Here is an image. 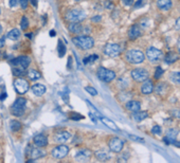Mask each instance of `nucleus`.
<instances>
[{"instance_id": "61", "label": "nucleus", "mask_w": 180, "mask_h": 163, "mask_svg": "<svg viewBox=\"0 0 180 163\" xmlns=\"http://www.w3.org/2000/svg\"><path fill=\"white\" fill-rule=\"evenodd\" d=\"M75 1H79V0H75Z\"/></svg>"}, {"instance_id": "6", "label": "nucleus", "mask_w": 180, "mask_h": 163, "mask_svg": "<svg viewBox=\"0 0 180 163\" xmlns=\"http://www.w3.org/2000/svg\"><path fill=\"white\" fill-rule=\"evenodd\" d=\"M146 57L148 58V61L150 63H158L162 59L163 57V53L160 50H158L157 48L154 47H150L146 50Z\"/></svg>"}, {"instance_id": "25", "label": "nucleus", "mask_w": 180, "mask_h": 163, "mask_svg": "<svg viewBox=\"0 0 180 163\" xmlns=\"http://www.w3.org/2000/svg\"><path fill=\"white\" fill-rule=\"evenodd\" d=\"M94 155H96V158H98L99 160H101V161H107V160H109L110 157H111L109 155V153H108V151H106V150H104V149H101V150L96 151V153H94Z\"/></svg>"}, {"instance_id": "8", "label": "nucleus", "mask_w": 180, "mask_h": 163, "mask_svg": "<svg viewBox=\"0 0 180 163\" xmlns=\"http://www.w3.org/2000/svg\"><path fill=\"white\" fill-rule=\"evenodd\" d=\"M14 87H15V90L19 93V94H24L27 91L30 89V85H29V82L27 79H16L14 81Z\"/></svg>"}, {"instance_id": "43", "label": "nucleus", "mask_w": 180, "mask_h": 163, "mask_svg": "<svg viewBox=\"0 0 180 163\" xmlns=\"http://www.w3.org/2000/svg\"><path fill=\"white\" fill-rule=\"evenodd\" d=\"M122 2H123V4L127 5V7H129V5H133V2H135V0H122Z\"/></svg>"}, {"instance_id": "17", "label": "nucleus", "mask_w": 180, "mask_h": 163, "mask_svg": "<svg viewBox=\"0 0 180 163\" xmlns=\"http://www.w3.org/2000/svg\"><path fill=\"white\" fill-rule=\"evenodd\" d=\"M33 142L37 147H44L48 145V138L44 135H37L34 137Z\"/></svg>"}, {"instance_id": "38", "label": "nucleus", "mask_w": 180, "mask_h": 163, "mask_svg": "<svg viewBox=\"0 0 180 163\" xmlns=\"http://www.w3.org/2000/svg\"><path fill=\"white\" fill-rule=\"evenodd\" d=\"M70 119L73 120V121H79V120L84 119V116H83L82 114L76 113V112H72V113L70 114Z\"/></svg>"}, {"instance_id": "35", "label": "nucleus", "mask_w": 180, "mask_h": 163, "mask_svg": "<svg viewBox=\"0 0 180 163\" xmlns=\"http://www.w3.org/2000/svg\"><path fill=\"white\" fill-rule=\"evenodd\" d=\"M166 87H167V85H166L165 83H159L156 87L157 94H161L162 96V94H163V91L166 90Z\"/></svg>"}, {"instance_id": "54", "label": "nucleus", "mask_w": 180, "mask_h": 163, "mask_svg": "<svg viewBox=\"0 0 180 163\" xmlns=\"http://www.w3.org/2000/svg\"><path fill=\"white\" fill-rule=\"evenodd\" d=\"M32 36H33L32 33H29V34H26V37H28L29 39H32Z\"/></svg>"}, {"instance_id": "11", "label": "nucleus", "mask_w": 180, "mask_h": 163, "mask_svg": "<svg viewBox=\"0 0 180 163\" xmlns=\"http://www.w3.org/2000/svg\"><path fill=\"white\" fill-rule=\"evenodd\" d=\"M108 146H109L110 150L113 151V153H120L123 149L124 142L119 138H112L109 141V143H108Z\"/></svg>"}, {"instance_id": "14", "label": "nucleus", "mask_w": 180, "mask_h": 163, "mask_svg": "<svg viewBox=\"0 0 180 163\" xmlns=\"http://www.w3.org/2000/svg\"><path fill=\"white\" fill-rule=\"evenodd\" d=\"M92 156V151L89 150V149H81L75 154V159L77 161H81V162H84V161H88L89 159L91 158Z\"/></svg>"}, {"instance_id": "13", "label": "nucleus", "mask_w": 180, "mask_h": 163, "mask_svg": "<svg viewBox=\"0 0 180 163\" xmlns=\"http://www.w3.org/2000/svg\"><path fill=\"white\" fill-rule=\"evenodd\" d=\"M177 135H178V129H176V128H170L166 131L165 137L163 138L164 143H166V144H174L176 141Z\"/></svg>"}, {"instance_id": "22", "label": "nucleus", "mask_w": 180, "mask_h": 163, "mask_svg": "<svg viewBox=\"0 0 180 163\" xmlns=\"http://www.w3.org/2000/svg\"><path fill=\"white\" fill-rule=\"evenodd\" d=\"M157 7H159L161 11H168L172 7V1L171 0H158Z\"/></svg>"}, {"instance_id": "39", "label": "nucleus", "mask_w": 180, "mask_h": 163, "mask_svg": "<svg viewBox=\"0 0 180 163\" xmlns=\"http://www.w3.org/2000/svg\"><path fill=\"white\" fill-rule=\"evenodd\" d=\"M85 90L87 91V92L89 93V94H91V96H98V91L96 90V89L93 88V87H90V86H87L85 87Z\"/></svg>"}, {"instance_id": "51", "label": "nucleus", "mask_w": 180, "mask_h": 163, "mask_svg": "<svg viewBox=\"0 0 180 163\" xmlns=\"http://www.w3.org/2000/svg\"><path fill=\"white\" fill-rule=\"evenodd\" d=\"M173 114L175 116H177V118H180V110H174Z\"/></svg>"}, {"instance_id": "49", "label": "nucleus", "mask_w": 180, "mask_h": 163, "mask_svg": "<svg viewBox=\"0 0 180 163\" xmlns=\"http://www.w3.org/2000/svg\"><path fill=\"white\" fill-rule=\"evenodd\" d=\"M4 44H5V40H4V38H0V49L1 48H3L4 47Z\"/></svg>"}, {"instance_id": "23", "label": "nucleus", "mask_w": 180, "mask_h": 163, "mask_svg": "<svg viewBox=\"0 0 180 163\" xmlns=\"http://www.w3.org/2000/svg\"><path fill=\"white\" fill-rule=\"evenodd\" d=\"M178 59H179V55H178V53H176V52H168L167 54H166L165 58H164V61H165L166 64H174L175 61H177Z\"/></svg>"}, {"instance_id": "21", "label": "nucleus", "mask_w": 180, "mask_h": 163, "mask_svg": "<svg viewBox=\"0 0 180 163\" xmlns=\"http://www.w3.org/2000/svg\"><path fill=\"white\" fill-rule=\"evenodd\" d=\"M125 107L131 112H135V111H138V110L141 109V104L137 101H128L126 102L125 104Z\"/></svg>"}, {"instance_id": "59", "label": "nucleus", "mask_w": 180, "mask_h": 163, "mask_svg": "<svg viewBox=\"0 0 180 163\" xmlns=\"http://www.w3.org/2000/svg\"><path fill=\"white\" fill-rule=\"evenodd\" d=\"M0 57H1V53H0Z\"/></svg>"}, {"instance_id": "56", "label": "nucleus", "mask_w": 180, "mask_h": 163, "mask_svg": "<svg viewBox=\"0 0 180 163\" xmlns=\"http://www.w3.org/2000/svg\"><path fill=\"white\" fill-rule=\"evenodd\" d=\"M174 145H175V146H177V147H180V141H179V142H176V141H175Z\"/></svg>"}, {"instance_id": "24", "label": "nucleus", "mask_w": 180, "mask_h": 163, "mask_svg": "<svg viewBox=\"0 0 180 163\" xmlns=\"http://www.w3.org/2000/svg\"><path fill=\"white\" fill-rule=\"evenodd\" d=\"M147 116H148L147 111H140V110H138V111L133 112V119L135 120L136 122H141V121H143L144 119H146Z\"/></svg>"}, {"instance_id": "45", "label": "nucleus", "mask_w": 180, "mask_h": 163, "mask_svg": "<svg viewBox=\"0 0 180 163\" xmlns=\"http://www.w3.org/2000/svg\"><path fill=\"white\" fill-rule=\"evenodd\" d=\"M105 7L106 9H112V7H113V4H112V2L110 1V0H106Z\"/></svg>"}, {"instance_id": "42", "label": "nucleus", "mask_w": 180, "mask_h": 163, "mask_svg": "<svg viewBox=\"0 0 180 163\" xmlns=\"http://www.w3.org/2000/svg\"><path fill=\"white\" fill-rule=\"evenodd\" d=\"M128 137L130 138L131 140H133V141H137V142H143V139H141V138L137 137V136H133V135H129Z\"/></svg>"}, {"instance_id": "32", "label": "nucleus", "mask_w": 180, "mask_h": 163, "mask_svg": "<svg viewBox=\"0 0 180 163\" xmlns=\"http://www.w3.org/2000/svg\"><path fill=\"white\" fill-rule=\"evenodd\" d=\"M98 58H99V56L96 55V54H91V55L85 57L84 59H83V63H84L85 65H88V64H91V63H93V61H96Z\"/></svg>"}, {"instance_id": "3", "label": "nucleus", "mask_w": 180, "mask_h": 163, "mask_svg": "<svg viewBox=\"0 0 180 163\" xmlns=\"http://www.w3.org/2000/svg\"><path fill=\"white\" fill-rule=\"evenodd\" d=\"M27 106V100L24 98H18L11 107V112L15 116H24V110Z\"/></svg>"}, {"instance_id": "7", "label": "nucleus", "mask_w": 180, "mask_h": 163, "mask_svg": "<svg viewBox=\"0 0 180 163\" xmlns=\"http://www.w3.org/2000/svg\"><path fill=\"white\" fill-rule=\"evenodd\" d=\"M131 77H133V81L138 82V83H141V82H144L145 79H148V72L145 69H142V68H137V69H133L130 73Z\"/></svg>"}, {"instance_id": "31", "label": "nucleus", "mask_w": 180, "mask_h": 163, "mask_svg": "<svg viewBox=\"0 0 180 163\" xmlns=\"http://www.w3.org/2000/svg\"><path fill=\"white\" fill-rule=\"evenodd\" d=\"M13 74L15 75V76H18V77H21V76H24V75H27V72L24 71V68L21 67H15L13 68Z\"/></svg>"}, {"instance_id": "28", "label": "nucleus", "mask_w": 180, "mask_h": 163, "mask_svg": "<svg viewBox=\"0 0 180 163\" xmlns=\"http://www.w3.org/2000/svg\"><path fill=\"white\" fill-rule=\"evenodd\" d=\"M7 38H10L11 40H18L20 37V31L18 29H13L7 33Z\"/></svg>"}, {"instance_id": "4", "label": "nucleus", "mask_w": 180, "mask_h": 163, "mask_svg": "<svg viewBox=\"0 0 180 163\" xmlns=\"http://www.w3.org/2000/svg\"><path fill=\"white\" fill-rule=\"evenodd\" d=\"M87 14L83 10H70V11L66 14V19L71 22H81L84 19H86Z\"/></svg>"}, {"instance_id": "52", "label": "nucleus", "mask_w": 180, "mask_h": 163, "mask_svg": "<svg viewBox=\"0 0 180 163\" xmlns=\"http://www.w3.org/2000/svg\"><path fill=\"white\" fill-rule=\"evenodd\" d=\"M5 98H7V93H5V92H3V93H1V94H0V101H3Z\"/></svg>"}, {"instance_id": "30", "label": "nucleus", "mask_w": 180, "mask_h": 163, "mask_svg": "<svg viewBox=\"0 0 180 163\" xmlns=\"http://www.w3.org/2000/svg\"><path fill=\"white\" fill-rule=\"evenodd\" d=\"M10 128H11V130H12V131L20 130L21 123L19 121H17V120H12V121L10 122Z\"/></svg>"}, {"instance_id": "27", "label": "nucleus", "mask_w": 180, "mask_h": 163, "mask_svg": "<svg viewBox=\"0 0 180 163\" xmlns=\"http://www.w3.org/2000/svg\"><path fill=\"white\" fill-rule=\"evenodd\" d=\"M100 118H101V121H102V123H104L106 126H108L109 128H111L112 130L119 131V128H118V126L116 125V124L113 123L111 120L107 119V118H105V116H100Z\"/></svg>"}, {"instance_id": "55", "label": "nucleus", "mask_w": 180, "mask_h": 163, "mask_svg": "<svg viewBox=\"0 0 180 163\" xmlns=\"http://www.w3.org/2000/svg\"><path fill=\"white\" fill-rule=\"evenodd\" d=\"M177 48H178V51H179V53H180V37H179L178 42H177Z\"/></svg>"}, {"instance_id": "10", "label": "nucleus", "mask_w": 180, "mask_h": 163, "mask_svg": "<svg viewBox=\"0 0 180 163\" xmlns=\"http://www.w3.org/2000/svg\"><path fill=\"white\" fill-rule=\"evenodd\" d=\"M104 53L109 57H116L121 53V48L117 44H107L104 48Z\"/></svg>"}, {"instance_id": "33", "label": "nucleus", "mask_w": 180, "mask_h": 163, "mask_svg": "<svg viewBox=\"0 0 180 163\" xmlns=\"http://www.w3.org/2000/svg\"><path fill=\"white\" fill-rule=\"evenodd\" d=\"M57 50H59V57H64L67 50H66V46L64 44V42L61 41V40L59 41V47H57Z\"/></svg>"}, {"instance_id": "41", "label": "nucleus", "mask_w": 180, "mask_h": 163, "mask_svg": "<svg viewBox=\"0 0 180 163\" xmlns=\"http://www.w3.org/2000/svg\"><path fill=\"white\" fill-rule=\"evenodd\" d=\"M19 3H20V7H22V9L26 10L27 7H28L29 0H19Z\"/></svg>"}, {"instance_id": "19", "label": "nucleus", "mask_w": 180, "mask_h": 163, "mask_svg": "<svg viewBox=\"0 0 180 163\" xmlns=\"http://www.w3.org/2000/svg\"><path fill=\"white\" fill-rule=\"evenodd\" d=\"M31 89H32V92L35 94V96H42L46 91H47V88H46V86L42 84H34L32 87H31Z\"/></svg>"}, {"instance_id": "1", "label": "nucleus", "mask_w": 180, "mask_h": 163, "mask_svg": "<svg viewBox=\"0 0 180 163\" xmlns=\"http://www.w3.org/2000/svg\"><path fill=\"white\" fill-rule=\"evenodd\" d=\"M72 42L82 50H89L94 46V39L88 35L75 36L72 38Z\"/></svg>"}, {"instance_id": "20", "label": "nucleus", "mask_w": 180, "mask_h": 163, "mask_svg": "<svg viewBox=\"0 0 180 163\" xmlns=\"http://www.w3.org/2000/svg\"><path fill=\"white\" fill-rule=\"evenodd\" d=\"M83 29H84V27L80 22H71L68 27V30L73 34H80L83 32Z\"/></svg>"}, {"instance_id": "57", "label": "nucleus", "mask_w": 180, "mask_h": 163, "mask_svg": "<svg viewBox=\"0 0 180 163\" xmlns=\"http://www.w3.org/2000/svg\"><path fill=\"white\" fill-rule=\"evenodd\" d=\"M50 35H51L52 37H53L54 35H55V31H50Z\"/></svg>"}, {"instance_id": "60", "label": "nucleus", "mask_w": 180, "mask_h": 163, "mask_svg": "<svg viewBox=\"0 0 180 163\" xmlns=\"http://www.w3.org/2000/svg\"><path fill=\"white\" fill-rule=\"evenodd\" d=\"M0 13H1V10H0Z\"/></svg>"}, {"instance_id": "5", "label": "nucleus", "mask_w": 180, "mask_h": 163, "mask_svg": "<svg viewBox=\"0 0 180 163\" xmlns=\"http://www.w3.org/2000/svg\"><path fill=\"white\" fill-rule=\"evenodd\" d=\"M98 77L104 83H110L111 81L116 79V73L112 71V70H109L107 68L104 67H100L98 70V73H96Z\"/></svg>"}, {"instance_id": "9", "label": "nucleus", "mask_w": 180, "mask_h": 163, "mask_svg": "<svg viewBox=\"0 0 180 163\" xmlns=\"http://www.w3.org/2000/svg\"><path fill=\"white\" fill-rule=\"evenodd\" d=\"M69 153V147L67 145H59L54 147L51 151V155L55 159H63L65 158Z\"/></svg>"}, {"instance_id": "48", "label": "nucleus", "mask_w": 180, "mask_h": 163, "mask_svg": "<svg viewBox=\"0 0 180 163\" xmlns=\"http://www.w3.org/2000/svg\"><path fill=\"white\" fill-rule=\"evenodd\" d=\"M175 27H176V29H177V30H180V17L177 19V20H176Z\"/></svg>"}, {"instance_id": "47", "label": "nucleus", "mask_w": 180, "mask_h": 163, "mask_svg": "<svg viewBox=\"0 0 180 163\" xmlns=\"http://www.w3.org/2000/svg\"><path fill=\"white\" fill-rule=\"evenodd\" d=\"M143 5V0H138V1H137V3L136 4H135V7H142Z\"/></svg>"}, {"instance_id": "29", "label": "nucleus", "mask_w": 180, "mask_h": 163, "mask_svg": "<svg viewBox=\"0 0 180 163\" xmlns=\"http://www.w3.org/2000/svg\"><path fill=\"white\" fill-rule=\"evenodd\" d=\"M31 156L33 157V159H38V158H41V157H44L46 156V153L38 148H34L32 149L31 151Z\"/></svg>"}, {"instance_id": "53", "label": "nucleus", "mask_w": 180, "mask_h": 163, "mask_svg": "<svg viewBox=\"0 0 180 163\" xmlns=\"http://www.w3.org/2000/svg\"><path fill=\"white\" fill-rule=\"evenodd\" d=\"M71 63H72V57H69V59H68V68H71Z\"/></svg>"}, {"instance_id": "18", "label": "nucleus", "mask_w": 180, "mask_h": 163, "mask_svg": "<svg viewBox=\"0 0 180 163\" xmlns=\"http://www.w3.org/2000/svg\"><path fill=\"white\" fill-rule=\"evenodd\" d=\"M141 35V30L140 28H139V26H137V24H133V26L130 27V29H129L128 31V37L130 38V39H137L138 37H140Z\"/></svg>"}, {"instance_id": "50", "label": "nucleus", "mask_w": 180, "mask_h": 163, "mask_svg": "<svg viewBox=\"0 0 180 163\" xmlns=\"http://www.w3.org/2000/svg\"><path fill=\"white\" fill-rule=\"evenodd\" d=\"M29 1H30L31 4L34 7H37V0H29Z\"/></svg>"}, {"instance_id": "36", "label": "nucleus", "mask_w": 180, "mask_h": 163, "mask_svg": "<svg viewBox=\"0 0 180 163\" xmlns=\"http://www.w3.org/2000/svg\"><path fill=\"white\" fill-rule=\"evenodd\" d=\"M163 69H162L161 67H157L156 70H155V74H154V77L155 79H159L160 77L162 76V74H163Z\"/></svg>"}, {"instance_id": "2", "label": "nucleus", "mask_w": 180, "mask_h": 163, "mask_svg": "<svg viewBox=\"0 0 180 163\" xmlns=\"http://www.w3.org/2000/svg\"><path fill=\"white\" fill-rule=\"evenodd\" d=\"M145 55L142 51L137 49L133 50H129L126 53V61H128L129 64H133V65H138V64H141L144 61Z\"/></svg>"}, {"instance_id": "16", "label": "nucleus", "mask_w": 180, "mask_h": 163, "mask_svg": "<svg viewBox=\"0 0 180 163\" xmlns=\"http://www.w3.org/2000/svg\"><path fill=\"white\" fill-rule=\"evenodd\" d=\"M154 84H153V82L150 79H145L143 82L142 86H141V92L143 94H150V93L154 91Z\"/></svg>"}, {"instance_id": "26", "label": "nucleus", "mask_w": 180, "mask_h": 163, "mask_svg": "<svg viewBox=\"0 0 180 163\" xmlns=\"http://www.w3.org/2000/svg\"><path fill=\"white\" fill-rule=\"evenodd\" d=\"M28 77L31 79V81H37L41 77V73L38 71V70H35V69H30L27 73Z\"/></svg>"}, {"instance_id": "12", "label": "nucleus", "mask_w": 180, "mask_h": 163, "mask_svg": "<svg viewBox=\"0 0 180 163\" xmlns=\"http://www.w3.org/2000/svg\"><path fill=\"white\" fill-rule=\"evenodd\" d=\"M12 64L13 65H16L17 67H21V68H24V69H27L31 64V58L26 55L19 56V57L13 59Z\"/></svg>"}, {"instance_id": "40", "label": "nucleus", "mask_w": 180, "mask_h": 163, "mask_svg": "<svg viewBox=\"0 0 180 163\" xmlns=\"http://www.w3.org/2000/svg\"><path fill=\"white\" fill-rule=\"evenodd\" d=\"M152 133H154V135H161V133H162V129H161V127H160L159 125H156V126H154V127L152 128Z\"/></svg>"}, {"instance_id": "34", "label": "nucleus", "mask_w": 180, "mask_h": 163, "mask_svg": "<svg viewBox=\"0 0 180 163\" xmlns=\"http://www.w3.org/2000/svg\"><path fill=\"white\" fill-rule=\"evenodd\" d=\"M170 79L173 83L175 84H180V72L176 71V72H172L170 74Z\"/></svg>"}, {"instance_id": "44", "label": "nucleus", "mask_w": 180, "mask_h": 163, "mask_svg": "<svg viewBox=\"0 0 180 163\" xmlns=\"http://www.w3.org/2000/svg\"><path fill=\"white\" fill-rule=\"evenodd\" d=\"M9 4L10 7H16V5L18 4V0H9Z\"/></svg>"}, {"instance_id": "37", "label": "nucleus", "mask_w": 180, "mask_h": 163, "mask_svg": "<svg viewBox=\"0 0 180 163\" xmlns=\"http://www.w3.org/2000/svg\"><path fill=\"white\" fill-rule=\"evenodd\" d=\"M20 27L22 30H27V28L29 27V21H28V18L26 16H24L21 18V21H20Z\"/></svg>"}, {"instance_id": "58", "label": "nucleus", "mask_w": 180, "mask_h": 163, "mask_svg": "<svg viewBox=\"0 0 180 163\" xmlns=\"http://www.w3.org/2000/svg\"><path fill=\"white\" fill-rule=\"evenodd\" d=\"M1 33H2V26L0 24V35H1Z\"/></svg>"}, {"instance_id": "46", "label": "nucleus", "mask_w": 180, "mask_h": 163, "mask_svg": "<svg viewBox=\"0 0 180 163\" xmlns=\"http://www.w3.org/2000/svg\"><path fill=\"white\" fill-rule=\"evenodd\" d=\"M101 18H102V17H101L100 15H98V16H93L91 18V21H92V22H100Z\"/></svg>"}, {"instance_id": "15", "label": "nucleus", "mask_w": 180, "mask_h": 163, "mask_svg": "<svg viewBox=\"0 0 180 163\" xmlns=\"http://www.w3.org/2000/svg\"><path fill=\"white\" fill-rule=\"evenodd\" d=\"M70 138H71L70 133H68V131H65V130L59 131V133L54 136V140H55L57 143H65V142H67V141H68Z\"/></svg>"}]
</instances>
